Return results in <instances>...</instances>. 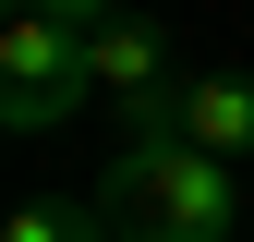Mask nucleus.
Listing matches in <instances>:
<instances>
[{"instance_id":"f257e3e1","label":"nucleus","mask_w":254,"mask_h":242,"mask_svg":"<svg viewBox=\"0 0 254 242\" xmlns=\"http://www.w3.org/2000/svg\"><path fill=\"white\" fill-rule=\"evenodd\" d=\"M97 218H109V242H230L242 182H230V158H206V145H109Z\"/></svg>"},{"instance_id":"f03ea898","label":"nucleus","mask_w":254,"mask_h":242,"mask_svg":"<svg viewBox=\"0 0 254 242\" xmlns=\"http://www.w3.org/2000/svg\"><path fill=\"white\" fill-rule=\"evenodd\" d=\"M85 97H97L85 37H61L37 12H0V121H12V133H49V121H73Z\"/></svg>"},{"instance_id":"7ed1b4c3","label":"nucleus","mask_w":254,"mask_h":242,"mask_svg":"<svg viewBox=\"0 0 254 242\" xmlns=\"http://www.w3.org/2000/svg\"><path fill=\"white\" fill-rule=\"evenodd\" d=\"M85 60H97V97H109V109H133V97L170 85V37H157L145 12H109L97 37H85Z\"/></svg>"},{"instance_id":"20e7f679","label":"nucleus","mask_w":254,"mask_h":242,"mask_svg":"<svg viewBox=\"0 0 254 242\" xmlns=\"http://www.w3.org/2000/svg\"><path fill=\"white\" fill-rule=\"evenodd\" d=\"M182 145L254 158V73H194V85H182Z\"/></svg>"},{"instance_id":"39448f33","label":"nucleus","mask_w":254,"mask_h":242,"mask_svg":"<svg viewBox=\"0 0 254 242\" xmlns=\"http://www.w3.org/2000/svg\"><path fill=\"white\" fill-rule=\"evenodd\" d=\"M0 242H109V218L73 206V194H24L12 218H0Z\"/></svg>"},{"instance_id":"423d86ee","label":"nucleus","mask_w":254,"mask_h":242,"mask_svg":"<svg viewBox=\"0 0 254 242\" xmlns=\"http://www.w3.org/2000/svg\"><path fill=\"white\" fill-rule=\"evenodd\" d=\"M12 12H37V24H61V37H97V24L121 12V0H12Z\"/></svg>"}]
</instances>
